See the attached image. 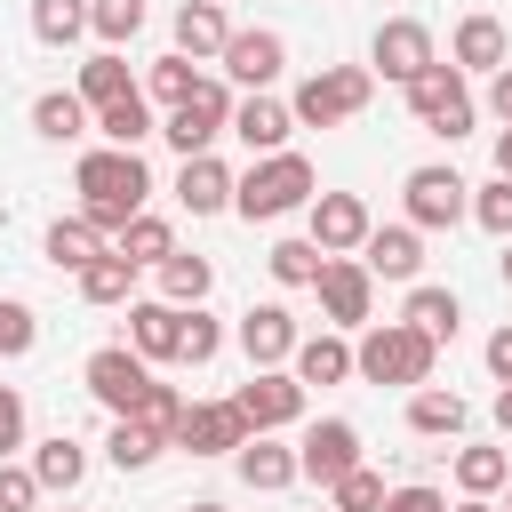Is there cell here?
I'll return each mask as SVG.
<instances>
[{"label":"cell","mask_w":512,"mask_h":512,"mask_svg":"<svg viewBox=\"0 0 512 512\" xmlns=\"http://www.w3.org/2000/svg\"><path fill=\"white\" fill-rule=\"evenodd\" d=\"M288 376H296L304 392H312V384H344V376H352V344H344L336 328H328V336H304V344L288 352Z\"/></svg>","instance_id":"obj_23"},{"label":"cell","mask_w":512,"mask_h":512,"mask_svg":"<svg viewBox=\"0 0 512 512\" xmlns=\"http://www.w3.org/2000/svg\"><path fill=\"white\" fill-rule=\"evenodd\" d=\"M472 224H480V232H496V240H512V176L472 184Z\"/></svg>","instance_id":"obj_42"},{"label":"cell","mask_w":512,"mask_h":512,"mask_svg":"<svg viewBox=\"0 0 512 512\" xmlns=\"http://www.w3.org/2000/svg\"><path fill=\"white\" fill-rule=\"evenodd\" d=\"M488 112L512 128V64H504V72H488Z\"/></svg>","instance_id":"obj_49"},{"label":"cell","mask_w":512,"mask_h":512,"mask_svg":"<svg viewBox=\"0 0 512 512\" xmlns=\"http://www.w3.org/2000/svg\"><path fill=\"white\" fill-rule=\"evenodd\" d=\"M464 416H472V408H464L456 392H440V384H416V392H408V432H424V440H456Z\"/></svg>","instance_id":"obj_31"},{"label":"cell","mask_w":512,"mask_h":512,"mask_svg":"<svg viewBox=\"0 0 512 512\" xmlns=\"http://www.w3.org/2000/svg\"><path fill=\"white\" fill-rule=\"evenodd\" d=\"M496 176H512V128H496Z\"/></svg>","instance_id":"obj_51"},{"label":"cell","mask_w":512,"mask_h":512,"mask_svg":"<svg viewBox=\"0 0 512 512\" xmlns=\"http://www.w3.org/2000/svg\"><path fill=\"white\" fill-rule=\"evenodd\" d=\"M96 120H88V104L72 96V88H48V96H32V136H48V144H80Z\"/></svg>","instance_id":"obj_28"},{"label":"cell","mask_w":512,"mask_h":512,"mask_svg":"<svg viewBox=\"0 0 512 512\" xmlns=\"http://www.w3.org/2000/svg\"><path fill=\"white\" fill-rule=\"evenodd\" d=\"M376 512H448V496L440 488H424V480H408V488H384V504Z\"/></svg>","instance_id":"obj_46"},{"label":"cell","mask_w":512,"mask_h":512,"mask_svg":"<svg viewBox=\"0 0 512 512\" xmlns=\"http://www.w3.org/2000/svg\"><path fill=\"white\" fill-rule=\"evenodd\" d=\"M504 512H512V480H504Z\"/></svg>","instance_id":"obj_54"},{"label":"cell","mask_w":512,"mask_h":512,"mask_svg":"<svg viewBox=\"0 0 512 512\" xmlns=\"http://www.w3.org/2000/svg\"><path fill=\"white\" fill-rule=\"evenodd\" d=\"M128 88H136V80H128V64H120V48H96V56L80 64V88H72V96H80V104L96 112V104H112V96H128Z\"/></svg>","instance_id":"obj_35"},{"label":"cell","mask_w":512,"mask_h":512,"mask_svg":"<svg viewBox=\"0 0 512 512\" xmlns=\"http://www.w3.org/2000/svg\"><path fill=\"white\" fill-rule=\"evenodd\" d=\"M216 64H224V80H240L248 96H264V88H272V80L288 72V40H280L272 24H256V32H232Z\"/></svg>","instance_id":"obj_13"},{"label":"cell","mask_w":512,"mask_h":512,"mask_svg":"<svg viewBox=\"0 0 512 512\" xmlns=\"http://www.w3.org/2000/svg\"><path fill=\"white\" fill-rule=\"evenodd\" d=\"M320 512H328V504H320Z\"/></svg>","instance_id":"obj_57"},{"label":"cell","mask_w":512,"mask_h":512,"mask_svg":"<svg viewBox=\"0 0 512 512\" xmlns=\"http://www.w3.org/2000/svg\"><path fill=\"white\" fill-rule=\"evenodd\" d=\"M456 512H496V504H488V496H464V504H456Z\"/></svg>","instance_id":"obj_52"},{"label":"cell","mask_w":512,"mask_h":512,"mask_svg":"<svg viewBox=\"0 0 512 512\" xmlns=\"http://www.w3.org/2000/svg\"><path fill=\"white\" fill-rule=\"evenodd\" d=\"M88 32V0H32V40L40 48H72Z\"/></svg>","instance_id":"obj_36"},{"label":"cell","mask_w":512,"mask_h":512,"mask_svg":"<svg viewBox=\"0 0 512 512\" xmlns=\"http://www.w3.org/2000/svg\"><path fill=\"white\" fill-rule=\"evenodd\" d=\"M240 440H248V424H240L232 400H184V416H176V448L184 456H232Z\"/></svg>","instance_id":"obj_15"},{"label":"cell","mask_w":512,"mask_h":512,"mask_svg":"<svg viewBox=\"0 0 512 512\" xmlns=\"http://www.w3.org/2000/svg\"><path fill=\"white\" fill-rule=\"evenodd\" d=\"M176 208H192V216H224V208H232V168H224L216 152H192V160L176 168Z\"/></svg>","instance_id":"obj_19"},{"label":"cell","mask_w":512,"mask_h":512,"mask_svg":"<svg viewBox=\"0 0 512 512\" xmlns=\"http://www.w3.org/2000/svg\"><path fill=\"white\" fill-rule=\"evenodd\" d=\"M368 232H376V216H368L360 192H320V200H312V232H304V240H312L320 256H360Z\"/></svg>","instance_id":"obj_14"},{"label":"cell","mask_w":512,"mask_h":512,"mask_svg":"<svg viewBox=\"0 0 512 512\" xmlns=\"http://www.w3.org/2000/svg\"><path fill=\"white\" fill-rule=\"evenodd\" d=\"M80 296H88V304H136V264H128L120 248H104V256L80 272Z\"/></svg>","instance_id":"obj_34"},{"label":"cell","mask_w":512,"mask_h":512,"mask_svg":"<svg viewBox=\"0 0 512 512\" xmlns=\"http://www.w3.org/2000/svg\"><path fill=\"white\" fill-rule=\"evenodd\" d=\"M192 512H224V504H192Z\"/></svg>","instance_id":"obj_55"},{"label":"cell","mask_w":512,"mask_h":512,"mask_svg":"<svg viewBox=\"0 0 512 512\" xmlns=\"http://www.w3.org/2000/svg\"><path fill=\"white\" fill-rule=\"evenodd\" d=\"M448 64H456V72H504V64H512L504 24H496V16H464L456 40H448Z\"/></svg>","instance_id":"obj_20"},{"label":"cell","mask_w":512,"mask_h":512,"mask_svg":"<svg viewBox=\"0 0 512 512\" xmlns=\"http://www.w3.org/2000/svg\"><path fill=\"white\" fill-rule=\"evenodd\" d=\"M112 248H120V256H128L136 272H144V264H168V256H176V224L144 208V216H128V232H120Z\"/></svg>","instance_id":"obj_33"},{"label":"cell","mask_w":512,"mask_h":512,"mask_svg":"<svg viewBox=\"0 0 512 512\" xmlns=\"http://www.w3.org/2000/svg\"><path fill=\"white\" fill-rule=\"evenodd\" d=\"M264 264H272V280H280V288H312L328 256H320L312 240H272V248H264Z\"/></svg>","instance_id":"obj_38"},{"label":"cell","mask_w":512,"mask_h":512,"mask_svg":"<svg viewBox=\"0 0 512 512\" xmlns=\"http://www.w3.org/2000/svg\"><path fill=\"white\" fill-rule=\"evenodd\" d=\"M160 272V304H176V312H192V304H208V288H216V264L208 256H168V264H152Z\"/></svg>","instance_id":"obj_30"},{"label":"cell","mask_w":512,"mask_h":512,"mask_svg":"<svg viewBox=\"0 0 512 512\" xmlns=\"http://www.w3.org/2000/svg\"><path fill=\"white\" fill-rule=\"evenodd\" d=\"M424 64H440V48H432V24H416V16H392V24H376V40H368V72H384V80H416Z\"/></svg>","instance_id":"obj_12"},{"label":"cell","mask_w":512,"mask_h":512,"mask_svg":"<svg viewBox=\"0 0 512 512\" xmlns=\"http://www.w3.org/2000/svg\"><path fill=\"white\" fill-rule=\"evenodd\" d=\"M232 408H240L248 432H280V424L304 416V384H296L288 368H248V384L232 392Z\"/></svg>","instance_id":"obj_11"},{"label":"cell","mask_w":512,"mask_h":512,"mask_svg":"<svg viewBox=\"0 0 512 512\" xmlns=\"http://www.w3.org/2000/svg\"><path fill=\"white\" fill-rule=\"evenodd\" d=\"M56 512H80V504H56Z\"/></svg>","instance_id":"obj_56"},{"label":"cell","mask_w":512,"mask_h":512,"mask_svg":"<svg viewBox=\"0 0 512 512\" xmlns=\"http://www.w3.org/2000/svg\"><path fill=\"white\" fill-rule=\"evenodd\" d=\"M360 264H368V280H408V288H416V272H424V232H416V224H376V232L360 240Z\"/></svg>","instance_id":"obj_17"},{"label":"cell","mask_w":512,"mask_h":512,"mask_svg":"<svg viewBox=\"0 0 512 512\" xmlns=\"http://www.w3.org/2000/svg\"><path fill=\"white\" fill-rule=\"evenodd\" d=\"M368 96H376V72H368V64H320L312 80H296L288 120H296V128H344V120L368 112Z\"/></svg>","instance_id":"obj_3"},{"label":"cell","mask_w":512,"mask_h":512,"mask_svg":"<svg viewBox=\"0 0 512 512\" xmlns=\"http://www.w3.org/2000/svg\"><path fill=\"white\" fill-rule=\"evenodd\" d=\"M504 288H512V240H504Z\"/></svg>","instance_id":"obj_53"},{"label":"cell","mask_w":512,"mask_h":512,"mask_svg":"<svg viewBox=\"0 0 512 512\" xmlns=\"http://www.w3.org/2000/svg\"><path fill=\"white\" fill-rule=\"evenodd\" d=\"M192 88H200V64H192V56H160L152 80H144V104H168V112H176Z\"/></svg>","instance_id":"obj_40"},{"label":"cell","mask_w":512,"mask_h":512,"mask_svg":"<svg viewBox=\"0 0 512 512\" xmlns=\"http://www.w3.org/2000/svg\"><path fill=\"white\" fill-rule=\"evenodd\" d=\"M88 120H96V136H104V144H120V152H136L144 136H160V128H152V104H144V88H128V96L96 104Z\"/></svg>","instance_id":"obj_26"},{"label":"cell","mask_w":512,"mask_h":512,"mask_svg":"<svg viewBox=\"0 0 512 512\" xmlns=\"http://www.w3.org/2000/svg\"><path fill=\"white\" fill-rule=\"evenodd\" d=\"M312 200H320V176H312L304 152H264V160H248V176H232V208L248 224H280Z\"/></svg>","instance_id":"obj_2"},{"label":"cell","mask_w":512,"mask_h":512,"mask_svg":"<svg viewBox=\"0 0 512 512\" xmlns=\"http://www.w3.org/2000/svg\"><path fill=\"white\" fill-rule=\"evenodd\" d=\"M88 32H96L104 48H128V40L144 32V0H88Z\"/></svg>","instance_id":"obj_39"},{"label":"cell","mask_w":512,"mask_h":512,"mask_svg":"<svg viewBox=\"0 0 512 512\" xmlns=\"http://www.w3.org/2000/svg\"><path fill=\"white\" fill-rule=\"evenodd\" d=\"M400 208H408V224H416V232H448V224H464V216H472V184H464L448 160H424V168H408V176H400Z\"/></svg>","instance_id":"obj_6"},{"label":"cell","mask_w":512,"mask_h":512,"mask_svg":"<svg viewBox=\"0 0 512 512\" xmlns=\"http://www.w3.org/2000/svg\"><path fill=\"white\" fill-rule=\"evenodd\" d=\"M232 464H240L248 488H296V448H280L272 432H248V440L232 448Z\"/></svg>","instance_id":"obj_24"},{"label":"cell","mask_w":512,"mask_h":512,"mask_svg":"<svg viewBox=\"0 0 512 512\" xmlns=\"http://www.w3.org/2000/svg\"><path fill=\"white\" fill-rule=\"evenodd\" d=\"M0 512H40V480H32V464H8V456H0Z\"/></svg>","instance_id":"obj_45"},{"label":"cell","mask_w":512,"mask_h":512,"mask_svg":"<svg viewBox=\"0 0 512 512\" xmlns=\"http://www.w3.org/2000/svg\"><path fill=\"white\" fill-rule=\"evenodd\" d=\"M432 352H440V344H424L408 320H376V328L352 344V376H360V384H408V392H416V384H432Z\"/></svg>","instance_id":"obj_4"},{"label":"cell","mask_w":512,"mask_h":512,"mask_svg":"<svg viewBox=\"0 0 512 512\" xmlns=\"http://www.w3.org/2000/svg\"><path fill=\"white\" fill-rule=\"evenodd\" d=\"M72 192H80V224H88V232H104V240H120V232H128V216H144L152 176H144V160H136V152L96 144V152H80V160H72Z\"/></svg>","instance_id":"obj_1"},{"label":"cell","mask_w":512,"mask_h":512,"mask_svg":"<svg viewBox=\"0 0 512 512\" xmlns=\"http://www.w3.org/2000/svg\"><path fill=\"white\" fill-rule=\"evenodd\" d=\"M40 248H48V264H56V272H72V280H80V272H88V264H96V256H104L112 240H104V232H88L80 216H56Z\"/></svg>","instance_id":"obj_29"},{"label":"cell","mask_w":512,"mask_h":512,"mask_svg":"<svg viewBox=\"0 0 512 512\" xmlns=\"http://www.w3.org/2000/svg\"><path fill=\"white\" fill-rule=\"evenodd\" d=\"M224 136H240V144L264 160V152H288L296 120H288V104H280V96H232V128H224Z\"/></svg>","instance_id":"obj_18"},{"label":"cell","mask_w":512,"mask_h":512,"mask_svg":"<svg viewBox=\"0 0 512 512\" xmlns=\"http://www.w3.org/2000/svg\"><path fill=\"white\" fill-rule=\"evenodd\" d=\"M32 336H40L32 304H24V296H0V360H24V352H32Z\"/></svg>","instance_id":"obj_44"},{"label":"cell","mask_w":512,"mask_h":512,"mask_svg":"<svg viewBox=\"0 0 512 512\" xmlns=\"http://www.w3.org/2000/svg\"><path fill=\"white\" fill-rule=\"evenodd\" d=\"M224 40H232V24H224V8L216 0H184L176 8V56H224Z\"/></svg>","instance_id":"obj_25"},{"label":"cell","mask_w":512,"mask_h":512,"mask_svg":"<svg viewBox=\"0 0 512 512\" xmlns=\"http://www.w3.org/2000/svg\"><path fill=\"white\" fill-rule=\"evenodd\" d=\"M496 432H504V440H512V384H504V392H496Z\"/></svg>","instance_id":"obj_50"},{"label":"cell","mask_w":512,"mask_h":512,"mask_svg":"<svg viewBox=\"0 0 512 512\" xmlns=\"http://www.w3.org/2000/svg\"><path fill=\"white\" fill-rule=\"evenodd\" d=\"M376 504H384V480H376L368 464H352V472L328 488V512H376Z\"/></svg>","instance_id":"obj_43"},{"label":"cell","mask_w":512,"mask_h":512,"mask_svg":"<svg viewBox=\"0 0 512 512\" xmlns=\"http://www.w3.org/2000/svg\"><path fill=\"white\" fill-rule=\"evenodd\" d=\"M176 328H184L176 304H160V296H136L128 304V352L136 360H176Z\"/></svg>","instance_id":"obj_21"},{"label":"cell","mask_w":512,"mask_h":512,"mask_svg":"<svg viewBox=\"0 0 512 512\" xmlns=\"http://www.w3.org/2000/svg\"><path fill=\"white\" fill-rule=\"evenodd\" d=\"M312 296H320V312H328V328L344 336V328H368V304H376V280H368V264H360V256H328V264H320V280H312Z\"/></svg>","instance_id":"obj_10"},{"label":"cell","mask_w":512,"mask_h":512,"mask_svg":"<svg viewBox=\"0 0 512 512\" xmlns=\"http://www.w3.org/2000/svg\"><path fill=\"white\" fill-rule=\"evenodd\" d=\"M400 96H408V112H416L432 136H448V144H456V136H472V120H480V104H472V88H464V72H456V64H424Z\"/></svg>","instance_id":"obj_5"},{"label":"cell","mask_w":512,"mask_h":512,"mask_svg":"<svg viewBox=\"0 0 512 512\" xmlns=\"http://www.w3.org/2000/svg\"><path fill=\"white\" fill-rule=\"evenodd\" d=\"M80 384H88V400H96L104 416H136L144 392H152V360H136L128 344H96L88 368H80Z\"/></svg>","instance_id":"obj_7"},{"label":"cell","mask_w":512,"mask_h":512,"mask_svg":"<svg viewBox=\"0 0 512 512\" xmlns=\"http://www.w3.org/2000/svg\"><path fill=\"white\" fill-rule=\"evenodd\" d=\"M488 376H496V384H512V320L488 336Z\"/></svg>","instance_id":"obj_48"},{"label":"cell","mask_w":512,"mask_h":512,"mask_svg":"<svg viewBox=\"0 0 512 512\" xmlns=\"http://www.w3.org/2000/svg\"><path fill=\"white\" fill-rule=\"evenodd\" d=\"M296 344H304V328H296L288 304H248V312H240V352H248V368H288Z\"/></svg>","instance_id":"obj_16"},{"label":"cell","mask_w":512,"mask_h":512,"mask_svg":"<svg viewBox=\"0 0 512 512\" xmlns=\"http://www.w3.org/2000/svg\"><path fill=\"white\" fill-rule=\"evenodd\" d=\"M352 464H360V424H352V416H320V424H304V440H296V480L336 488Z\"/></svg>","instance_id":"obj_9"},{"label":"cell","mask_w":512,"mask_h":512,"mask_svg":"<svg viewBox=\"0 0 512 512\" xmlns=\"http://www.w3.org/2000/svg\"><path fill=\"white\" fill-rule=\"evenodd\" d=\"M8 448H24V392L16 384H0V456Z\"/></svg>","instance_id":"obj_47"},{"label":"cell","mask_w":512,"mask_h":512,"mask_svg":"<svg viewBox=\"0 0 512 512\" xmlns=\"http://www.w3.org/2000/svg\"><path fill=\"white\" fill-rule=\"evenodd\" d=\"M80 472H88V448H80L72 432H56V440L32 448V480H40V496H72Z\"/></svg>","instance_id":"obj_27"},{"label":"cell","mask_w":512,"mask_h":512,"mask_svg":"<svg viewBox=\"0 0 512 512\" xmlns=\"http://www.w3.org/2000/svg\"><path fill=\"white\" fill-rule=\"evenodd\" d=\"M216 352H224V328L192 304V312H184V328H176V368H208Z\"/></svg>","instance_id":"obj_41"},{"label":"cell","mask_w":512,"mask_h":512,"mask_svg":"<svg viewBox=\"0 0 512 512\" xmlns=\"http://www.w3.org/2000/svg\"><path fill=\"white\" fill-rule=\"evenodd\" d=\"M400 320H408L424 344H448V336L464 328V304H456V288H432V280H416V288H408V304H400Z\"/></svg>","instance_id":"obj_22"},{"label":"cell","mask_w":512,"mask_h":512,"mask_svg":"<svg viewBox=\"0 0 512 512\" xmlns=\"http://www.w3.org/2000/svg\"><path fill=\"white\" fill-rule=\"evenodd\" d=\"M160 448H168V432H152L144 416H112V432H104V456H112V472H144Z\"/></svg>","instance_id":"obj_32"},{"label":"cell","mask_w":512,"mask_h":512,"mask_svg":"<svg viewBox=\"0 0 512 512\" xmlns=\"http://www.w3.org/2000/svg\"><path fill=\"white\" fill-rule=\"evenodd\" d=\"M512 480V456L504 448H456V488L464 496H496Z\"/></svg>","instance_id":"obj_37"},{"label":"cell","mask_w":512,"mask_h":512,"mask_svg":"<svg viewBox=\"0 0 512 512\" xmlns=\"http://www.w3.org/2000/svg\"><path fill=\"white\" fill-rule=\"evenodd\" d=\"M224 128H232V88H224V80H208V72H200V88H192V96H184V104H176V112L160 120V136L176 144V160L208 152V144H216Z\"/></svg>","instance_id":"obj_8"}]
</instances>
